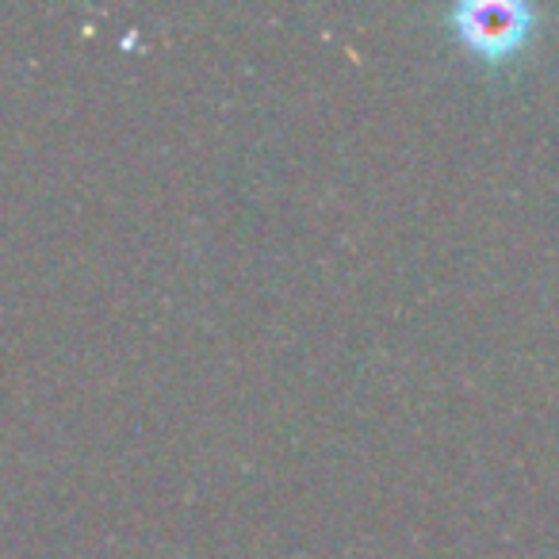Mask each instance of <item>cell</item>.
Here are the masks:
<instances>
[{
    "label": "cell",
    "instance_id": "1",
    "mask_svg": "<svg viewBox=\"0 0 559 559\" xmlns=\"http://www.w3.org/2000/svg\"><path fill=\"white\" fill-rule=\"evenodd\" d=\"M533 9L518 4V0H467V4L452 9L456 39L487 62H502V58L518 55L533 39Z\"/></svg>",
    "mask_w": 559,
    "mask_h": 559
}]
</instances>
